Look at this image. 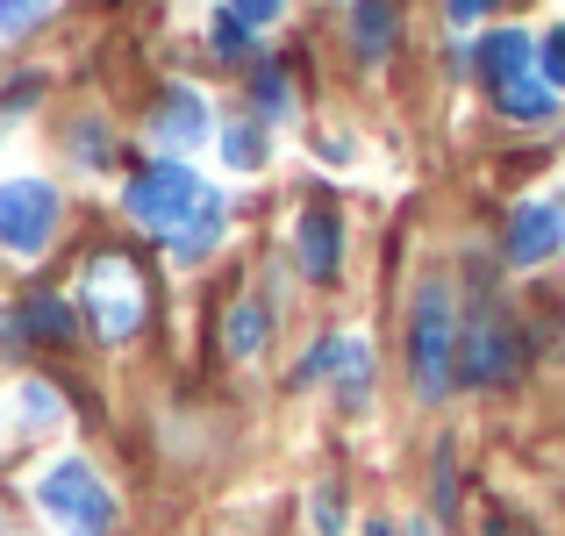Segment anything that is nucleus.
Here are the masks:
<instances>
[{
  "label": "nucleus",
  "instance_id": "3",
  "mask_svg": "<svg viewBox=\"0 0 565 536\" xmlns=\"http://www.w3.org/2000/svg\"><path fill=\"white\" fill-rule=\"evenodd\" d=\"M36 501H43V515H51V523H65L72 536H108L115 529V501H108V486L94 480V465H86V458H65V465L43 472Z\"/></svg>",
  "mask_w": 565,
  "mask_h": 536
},
{
  "label": "nucleus",
  "instance_id": "4",
  "mask_svg": "<svg viewBox=\"0 0 565 536\" xmlns=\"http://www.w3.org/2000/svg\"><path fill=\"white\" fill-rule=\"evenodd\" d=\"M201 201H207V186H201V179H193L186 165H172V158L129 179V215H137L151 236H166V244L186 229V215H193Z\"/></svg>",
  "mask_w": 565,
  "mask_h": 536
},
{
  "label": "nucleus",
  "instance_id": "2",
  "mask_svg": "<svg viewBox=\"0 0 565 536\" xmlns=\"http://www.w3.org/2000/svg\"><path fill=\"white\" fill-rule=\"evenodd\" d=\"M143 308H151L143 272L122 258V250H100V258L86 265V315H94V330L108 336V344H122V336L143 330Z\"/></svg>",
  "mask_w": 565,
  "mask_h": 536
},
{
  "label": "nucleus",
  "instance_id": "11",
  "mask_svg": "<svg viewBox=\"0 0 565 536\" xmlns=\"http://www.w3.org/2000/svg\"><path fill=\"white\" fill-rule=\"evenodd\" d=\"M337 258H344V229H337V215H330V207H308V215H301V272L330 279Z\"/></svg>",
  "mask_w": 565,
  "mask_h": 536
},
{
  "label": "nucleus",
  "instance_id": "25",
  "mask_svg": "<svg viewBox=\"0 0 565 536\" xmlns=\"http://www.w3.org/2000/svg\"><path fill=\"white\" fill-rule=\"evenodd\" d=\"M29 415H36V422H43V415H57V394H43V386H29Z\"/></svg>",
  "mask_w": 565,
  "mask_h": 536
},
{
  "label": "nucleus",
  "instance_id": "14",
  "mask_svg": "<svg viewBox=\"0 0 565 536\" xmlns=\"http://www.w3.org/2000/svg\"><path fill=\"white\" fill-rule=\"evenodd\" d=\"M494 100H501V115H509V122H544V115L558 108V94L544 79H515V86H501Z\"/></svg>",
  "mask_w": 565,
  "mask_h": 536
},
{
  "label": "nucleus",
  "instance_id": "13",
  "mask_svg": "<svg viewBox=\"0 0 565 536\" xmlns=\"http://www.w3.org/2000/svg\"><path fill=\"white\" fill-rule=\"evenodd\" d=\"M394 36H401L394 0H359V14H351V43H359V57H386Z\"/></svg>",
  "mask_w": 565,
  "mask_h": 536
},
{
  "label": "nucleus",
  "instance_id": "24",
  "mask_svg": "<svg viewBox=\"0 0 565 536\" xmlns=\"http://www.w3.org/2000/svg\"><path fill=\"white\" fill-rule=\"evenodd\" d=\"M544 79L565 86V29H552V36H544Z\"/></svg>",
  "mask_w": 565,
  "mask_h": 536
},
{
  "label": "nucleus",
  "instance_id": "15",
  "mask_svg": "<svg viewBox=\"0 0 565 536\" xmlns=\"http://www.w3.org/2000/svg\"><path fill=\"white\" fill-rule=\"evenodd\" d=\"M215 236H222V201L207 193V201L186 215V229L172 236V250H180V258H207V250H215Z\"/></svg>",
  "mask_w": 565,
  "mask_h": 536
},
{
  "label": "nucleus",
  "instance_id": "21",
  "mask_svg": "<svg viewBox=\"0 0 565 536\" xmlns=\"http://www.w3.org/2000/svg\"><path fill=\"white\" fill-rule=\"evenodd\" d=\"M222 151H230V165H258V129H230Z\"/></svg>",
  "mask_w": 565,
  "mask_h": 536
},
{
  "label": "nucleus",
  "instance_id": "1",
  "mask_svg": "<svg viewBox=\"0 0 565 536\" xmlns=\"http://www.w3.org/2000/svg\"><path fill=\"white\" fill-rule=\"evenodd\" d=\"M408 365H415V394L444 400V386L458 379V315H451V287L429 279L415 293V322H408Z\"/></svg>",
  "mask_w": 565,
  "mask_h": 536
},
{
  "label": "nucleus",
  "instance_id": "23",
  "mask_svg": "<svg viewBox=\"0 0 565 536\" xmlns=\"http://www.w3.org/2000/svg\"><path fill=\"white\" fill-rule=\"evenodd\" d=\"M244 29H250V22L222 14V22H215V51H222V57H244Z\"/></svg>",
  "mask_w": 565,
  "mask_h": 536
},
{
  "label": "nucleus",
  "instance_id": "5",
  "mask_svg": "<svg viewBox=\"0 0 565 536\" xmlns=\"http://www.w3.org/2000/svg\"><path fill=\"white\" fill-rule=\"evenodd\" d=\"M523 372V351H515L509 315H494V301L472 308V322L458 330V379L466 386H501Z\"/></svg>",
  "mask_w": 565,
  "mask_h": 536
},
{
  "label": "nucleus",
  "instance_id": "12",
  "mask_svg": "<svg viewBox=\"0 0 565 536\" xmlns=\"http://www.w3.org/2000/svg\"><path fill=\"white\" fill-rule=\"evenodd\" d=\"M8 336H43V344H72V308L51 293H29L22 308H8Z\"/></svg>",
  "mask_w": 565,
  "mask_h": 536
},
{
  "label": "nucleus",
  "instance_id": "19",
  "mask_svg": "<svg viewBox=\"0 0 565 536\" xmlns=\"http://www.w3.org/2000/svg\"><path fill=\"white\" fill-rule=\"evenodd\" d=\"M258 108L287 115V72H258Z\"/></svg>",
  "mask_w": 565,
  "mask_h": 536
},
{
  "label": "nucleus",
  "instance_id": "20",
  "mask_svg": "<svg viewBox=\"0 0 565 536\" xmlns=\"http://www.w3.org/2000/svg\"><path fill=\"white\" fill-rule=\"evenodd\" d=\"M480 536H537V529H523V515L509 508H480Z\"/></svg>",
  "mask_w": 565,
  "mask_h": 536
},
{
  "label": "nucleus",
  "instance_id": "6",
  "mask_svg": "<svg viewBox=\"0 0 565 536\" xmlns=\"http://www.w3.org/2000/svg\"><path fill=\"white\" fill-rule=\"evenodd\" d=\"M51 236H57V193L43 179H8L0 186V244L14 258H36Z\"/></svg>",
  "mask_w": 565,
  "mask_h": 536
},
{
  "label": "nucleus",
  "instance_id": "22",
  "mask_svg": "<svg viewBox=\"0 0 565 536\" xmlns=\"http://www.w3.org/2000/svg\"><path fill=\"white\" fill-rule=\"evenodd\" d=\"M279 8H287V0H230V14H236V22H250V29L279 22Z\"/></svg>",
  "mask_w": 565,
  "mask_h": 536
},
{
  "label": "nucleus",
  "instance_id": "10",
  "mask_svg": "<svg viewBox=\"0 0 565 536\" xmlns=\"http://www.w3.org/2000/svg\"><path fill=\"white\" fill-rule=\"evenodd\" d=\"M472 57H480V79L494 86V94L515 86V79H530V36H523V29H494Z\"/></svg>",
  "mask_w": 565,
  "mask_h": 536
},
{
  "label": "nucleus",
  "instance_id": "26",
  "mask_svg": "<svg viewBox=\"0 0 565 536\" xmlns=\"http://www.w3.org/2000/svg\"><path fill=\"white\" fill-rule=\"evenodd\" d=\"M480 8H487V0H451V14H458V22H472Z\"/></svg>",
  "mask_w": 565,
  "mask_h": 536
},
{
  "label": "nucleus",
  "instance_id": "27",
  "mask_svg": "<svg viewBox=\"0 0 565 536\" xmlns=\"http://www.w3.org/2000/svg\"><path fill=\"white\" fill-rule=\"evenodd\" d=\"M365 536H394V529H386V523H365Z\"/></svg>",
  "mask_w": 565,
  "mask_h": 536
},
{
  "label": "nucleus",
  "instance_id": "17",
  "mask_svg": "<svg viewBox=\"0 0 565 536\" xmlns=\"http://www.w3.org/2000/svg\"><path fill=\"white\" fill-rule=\"evenodd\" d=\"M43 8H51V0H0V36H14V29L43 22Z\"/></svg>",
  "mask_w": 565,
  "mask_h": 536
},
{
  "label": "nucleus",
  "instance_id": "18",
  "mask_svg": "<svg viewBox=\"0 0 565 536\" xmlns=\"http://www.w3.org/2000/svg\"><path fill=\"white\" fill-rule=\"evenodd\" d=\"M316 529H322V536L344 529V494H337V486H322V494H316Z\"/></svg>",
  "mask_w": 565,
  "mask_h": 536
},
{
  "label": "nucleus",
  "instance_id": "8",
  "mask_svg": "<svg viewBox=\"0 0 565 536\" xmlns=\"http://www.w3.org/2000/svg\"><path fill=\"white\" fill-rule=\"evenodd\" d=\"M316 372H337V394L359 408L365 386H373V351H365L359 336H330V344L316 351Z\"/></svg>",
  "mask_w": 565,
  "mask_h": 536
},
{
  "label": "nucleus",
  "instance_id": "7",
  "mask_svg": "<svg viewBox=\"0 0 565 536\" xmlns=\"http://www.w3.org/2000/svg\"><path fill=\"white\" fill-rule=\"evenodd\" d=\"M565 236V201H523L509 215V265H537L552 258Z\"/></svg>",
  "mask_w": 565,
  "mask_h": 536
},
{
  "label": "nucleus",
  "instance_id": "16",
  "mask_svg": "<svg viewBox=\"0 0 565 536\" xmlns=\"http://www.w3.org/2000/svg\"><path fill=\"white\" fill-rule=\"evenodd\" d=\"M258 344H265V308L258 301H236L230 322H222V351H230V357H250Z\"/></svg>",
  "mask_w": 565,
  "mask_h": 536
},
{
  "label": "nucleus",
  "instance_id": "9",
  "mask_svg": "<svg viewBox=\"0 0 565 536\" xmlns=\"http://www.w3.org/2000/svg\"><path fill=\"white\" fill-rule=\"evenodd\" d=\"M151 129H158V143H172V151H193V143L207 137V108H201V94H186V86H172V94L158 100Z\"/></svg>",
  "mask_w": 565,
  "mask_h": 536
}]
</instances>
